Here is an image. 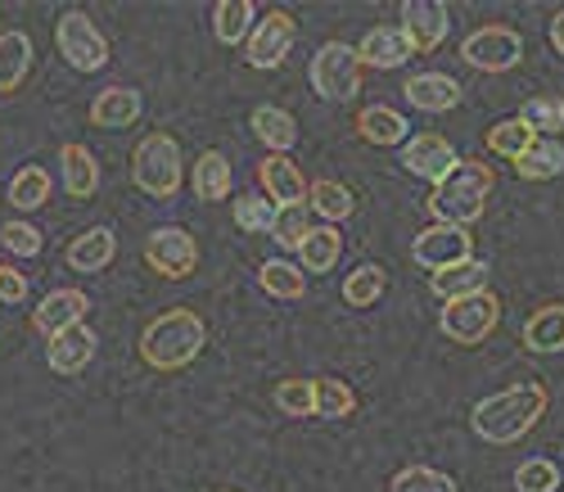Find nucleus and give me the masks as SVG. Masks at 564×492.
Segmentation results:
<instances>
[{"label":"nucleus","instance_id":"1","mask_svg":"<svg viewBox=\"0 0 564 492\" xmlns=\"http://www.w3.org/2000/svg\"><path fill=\"white\" fill-rule=\"evenodd\" d=\"M546 403H551L546 384H538V379L510 384V388L492 393V398L475 403V411H469V429H475L484 442H492V448H510V442H520L546 416Z\"/></svg>","mask_w":564,"mask_h":492},{"label":"nucleus","instance_id":"2","mask_svg":"<svg viewBox=\"0 0 564 492\" xmlns=\"http://www.w3.org/2000/svg\"><path fill=\"white\" fill-rule=\"evenodd\" d=\"M208 343V325L199 312L191 308H172L163 317H154L140 334V362L154 366V371H185Z\"/></svg>","mask_w":564,"mask_h":492},{"label":"nucleus","instance_id":"3","mask_svg":"<svg viewBox=\"0 0 564 492\" xmlns=\"http://www.w3.org/2000/svg\"><path fill=\"white\" fill-rule=\"evenodd\" d=\"M497 185V172L479 159H460L452 168V177H443L430 194V213L434 222H447V226H475L484 213H488V194Z\"/></svg>","mask_w":564,"mask_h":492},{"label":"nucleus","instance_id":"4","mask_svg":"<svg viewBox=\"0 0 564 492\" xmlns=\"http://www.w3.org/2000/svg\"><path fill=\"white\" fill-rule=\"evenodd\" d=\"M131 181L135 190H145L150 200H172L185 181V163H181V145L167 131H150L135 145L131 154Z\"/></svg>","mask_w":564,"mask_h":492},{"label":"nucleus","instance_id":"5","mask_svg":"<svg viewBox=\"0 0 564 492\" xmlns=\"http://www.w3.org/2000/svg\"><path fill=\"white\" fill-rule=\"evenodd\" d=\"M361 55H357V45L348 41H325L321 51L312 55V90L321 95V100H330V105H348L357 100V90H361Z\"/></svg>","mask_w":564,"mask_h":492},{"label":"nucleus","instance_id":"6","mask_svg":"<svg viewBox=\"0 0 564 492\" xmlns=\"http://www.w3.org/2000/svg\"><path fill=\"white\" fill-rule=\"evenodd\" d=\"M438 325L452 343L460 349H479V343L492 339V330L501 325V299L488 289V293H469V299H456L438 312Z\"/></svg>","mask_w":564,"mask_h":492},{"label":"nucleus","instance_id":"7","mask_svg":"<svg viewBox=\"0 0 564 492\" xmlns=\"http://www.w3.org/2000/svg\"><path fill=\"white\" fill-rule=\"evenodd\" d=\"M460 60L479 73H510L524 64V36L506 28V23H488V28H475L465 41H460Z\"/></svg>","mask_w":564,"mask_h":492},{"label":"nucleus","instance_id":"8","mask_svg":"<svg viewBox=\"0 0 564 492\" xmlns=\"http://www.w3.org/2000/svg\"><path fill=\"white\" fill-rule=\"evenodd\" d=\"M55 45H59V55L77 68V73H100L109 64V41L105 32L96 28V19L82 14V10H68L55 28Z\"/></svg>","mask_w":564,"mask_h":492},{"label":"nucleus","instance_id":"9","mask_svg":"<svg viewBox=\"0 0 564 492\" xmlns=\"http://www.w3.org/2000/svg\"><path fill=\"white\" fill-rule=\"evenodd\" d=\"M411 258L425 267L430 276H438V271H447V267H460V263L475 258V235H469L465 226L434 222V226H425V231L415 235Z\"/></svg>","mask_w":564,"mask_h":492},{"label":"nucleus","instance_id":"10","mask_svg":"<svg viewBox=\"0 0 564 492\" xmlns=\"http://www.w3.org/2000/svg\"><path fill=\"white\" fill-rule=\"evenodd\" d=\"M145 263L163 280H185L199 267V239L185 226H159L145 235Z\"/></svg>","mask_w":564,"mask_h":492},{"label":"nucleus","instance_id":"11","mask_svg":"<svg viewBox=\"0 0 564 492\" xmlns=\"http://www.w3.org/2000/svg\"><path fill=\"white\" fill-rule=\"evenodd\" d=\"M294 41H299V19L290 10H267L253 28V36L245 41V60L253 68H280L290 60L294 51Z\"/></svg>","mask_w":564,"mask_h":492},{"label":"nucleus","instance_id":"12","mask_svg":"<svg viewBox=\"0 0 564 492\" xmlns=\"http://www.w3.org/2000/svg\"><path fill=\"white\" fill-rule=\"evenodd\" d=\"M398 163H402L411 177L438 185L443 177H452V168L460 163V154L452 150V140H447V136H438V131H420V136H411V140L402 145V159H398Z\"/></svg>","mask_w":564,"mask_h":492},{"label":"nucleus","instance_id":"13","mask_svg":"<svg viewBox=\"0 0 564 492\" xmlns=\"http://www.w3.org/2000/svg\"><path fill=\"white\" fill-rule=\"evenodd\" d=\"M447 28H452V14L443 0H406L402 6V36L411 41L415 55H430L447 41Z\"/></svg>","mask_w":564,"mask_h":492},{"label":"nucleus","instance_id":"14","mask_svg":"<svg viewBox=\"0 0 564 492\" xmlns=\"http://www.w3.org/2000/svg\"><path fill=\"white\" fill-rule=\"evenodd\" d=\"M96 349H100V334L82 321V325L55 334V339H45V366H51L55 375H64V379H73V375H82L90 366Z\"/></svg>","mask_w":564,"mask_h":492},{"label":"nucleus","instance_id":"15","mask_svg":"<svg viewBox=\"0 0 564 492\" xmlns=\"http://www.w3.org/2000/svg\"><path fill=\"white\" fill-rule=\"evenodd\" d=\"M86 312H90V299H86L82 289H51V293H45V299L32 308V330L45 334V339H55V334L82 325Z\"/></svg>","mask_w":564,"mask_h":492},{"label":"nucleus","instance_id":"16","mask_svg":"<svg viewBox=\"0 0 564 492\" xmlns=\"http://www.w3.org/2000/svg\"><path fill=\"white\" fill-rule=\"evenodd\" d=\"M258 181H262L267 200H271L275 208H290V204H307V194H312L307 177L299 172V163H294L290 154H267V159L258 163Z\"/></svg>","mask_w":564,"mask_h":492},{"label":"nucleus","instance_id":"17","mask_svg":"<svg viewBox=\"0 0 564 492\" xmlns=\"http://www.w3.org/2000/svg\"><path fill=\"white\" fill-rule=\"evenodd\" d=\"M402 95L420 114H452L460 105V82L447 73H415V77H406Z\"/></svg>","mask_w":564,"mask_h":492},{"label":"nucleus","instance_id":"18","mask_svg":"<svg viewBox=\"0 0 564 492\" xmlns=\"http://www.w3.org/2000/svg\"><path fill=\"white\" fill-rule=\"evenodd\" d=\"M140 109H145V100H140V90L135 86H105L96 100H90V127H100V131H122L140 118Z\"/></svg>","mask_w":564,"mask_h":492},{"label":"nucleus","instance_id":"19","mask_svg":"<svg viewBox=\"0 0 564 492\" xmlns=\"http://www.w3.org/2000/svg\"><path fill=\"white\" fill-rule=\"evenodd\" d=\"M357 55H361L366 68L393 73V68H402L415 51H411V41L402 36V28H370V32L361 36V45H357Z\"/></svg>","mask_w":564,"mask_h":492},{"label":"nucleus","instance_id":"20","mask_svg":"<svg viewBox=\"0 0 564 492\" xmlns=\"http://www.w3.org/2000/svg\"><path fill=\"white\" fill-rule=\"evenodd\" d=\"M68 267L73 271H105L113 258H118V235L109 226H90L82 231L73 244H68Z\"/></svg>","mask_w":564,"mask_h":492},{"label":"nucleus","instance_id":"21","mask_svg":"<svg viewBox=\"0 0 564 492\" xmlns=\"http://www.w3.org/2000/svg\"><path fill=\"white\" fill-rule=\"evenodd\" d=\"M357 136H361L366 145L393 150V145H406V140H411V127H406V118H402L398 109H389V105H370V109L357 114Z\"/></svg>","mask_w":564,"mask_h":492},{"label":"nucleus","instance_id":"22","mask_svg":"<svg viewBox=\"0 0 564 492\" xmlns=\"http://www.w3.org/2000/svg\"><path fill=\"white\" fill-rule=\"evenodd\" d=\"M488 263H479V258H469V263H460V267H447V271H438V276H430V289L438 293L443 303H456V299H469V293H488Z\"/></svg>","mask_w":564,"mask_h":492},{"label":"nucleus","instance_id":"23","mask_svg":"<svg viewBox=\"0 0 564 492\" xmlns=\"http://www.w3.org/2000/svg\"><path fill=\"white\" fill-rule=\"evenodd\" d=\"M59 172H64V190L73 194V200H90V194L100 190V163L96 154L86 150V145H64L59 150Z\"/></svg>","mask_w":564,"mask_h":492},{"label":"nucleus","instance_id":"24","mask_svg":"<svg viewBox=\"0 0 564 492\" xmlns=\"http://www.w3.org/2000/svg\"><path fill=\"white\" fill-rule=\"evenodd\" d=\"M249 127H253V136L267 145L271 154H290L299 145V122H294V114H285L280 105H258Z\"/></svg>","mask_w":564,"mask_h":492},{"label":"nucleus","instance_id":"25","mask_svg":"<svg viewBox=\"0 0 564 492\" xmlns=\"http://www.w3.org/2000/svg\"><path fill=\"white\" fill-rule=\"evenodd\" d=\"M258 19V6L253 0H217L213 6V36L221 45H245L253 36V23Z\"/></svg>","mask_w":564,"mask_h":492},{"label":"nucleus","instance_id":"26","mask_svg":"<svg viewBox=\"0 0 564 492\" xmlns=\"http://www.w3.org/2000/svg\"><path fill=\"white\" fill-rule=\"evenodd\" d=\"M524 349L538 353V357H551V353H564V303H546L529 317L524 325Z\"/></svg>","mask_w":564,"mask_h":492},{"label":"nucleus","instance_id":"27","mask_svg":"<svg viewBox=\"0 0 564 492\" xmlns=\"http://www.w3.org/2000/svg\"><path fill=\"white\" fill-rule=\"evenodd\" d=\"M191 185H195V194H199L204 204H221L226 194H230V185H235V172H230L226 154H221V150H204V154L195 159Z\"/></svg>","mask_w":564,"mask_h":492},{"label":"nucleus","instance_id":"28","mask_svg":"<svg viewBox=\"0 0 564 492\" xmlns=\"http://www.w3.org/2000/svg\"><path fill=\"white\" fill-rule=\"evenodd\" d=\"M32 73L28 32H0V95H14Z\"/></svg>","mask_w":564,"mask_h":492},{"label":"nucleus","instance_id":"29","mask_svg":"<svg viewBox=\"0 0 564 492\" xmlns=\"http://www.w3.org/2000/svg\"><path fill=\"white\" fill-rule=\"evenodd\" d=\"M51 194H55V177L45 168H36V163H28V168H19L10 177V208H19V213L45 208L51 204Z\"/></svg>","mask_w":564,"mask_h":492},{"label":"nucleus","instance_id":"30","mask_svg":"<svg viewBox=\"0 0 564 492\" xmlns=\"http://www.w3.org/2000/svg\"><path fill=\"white\" fill-rule=\"evenodd\" d=\"M538 145V131L514 114V118H501V122H492L488 127V150L497 154V159H510V163H520L529 150Z\"/></svg>","mask_w":564,"mask_h":492},{"label":"nucleus","instance_id":"31","mask_svg":"<svg viewBox=\"0 0 564 492\" xmlns=\"http://www.w3.org/2000/svg\"><path fill=\"white\" fill-rule=\"evenodd\" d=\"M339 258H344V235H339V226H312V235L303 239V249H299V263H303V271H335L339 267Z\"/></svg>","mask_w":564,"mask_h":492},{"label":"nucleus","instance_id":"32","mask_svg":"<svg viewBox=\"0 0 564 492\" xmlns=\"http://www.w3.org/2000/svg\"><path fill=\"white\" fill-rule=\"evenodd\" d=\"M307 204H312V213H321V217H325V226H339V222H348V217L357 213L352 190H348V185H339V181H330V177L312 181Z\"/></svg>","mask_w":564,"mask_h":492},{"label":"nucleus","instance_id":"33","mask_svg":"<svg viewBox=\"0 0 564 492\" xmlns=\"http://www.w3.org/2000/svg\"><path fill=\"white\" fill-rule=\"evenodd\" d=\"M258 285H262V293H271V299H280V303H299L307 293V271H299L285 258H271V263H262Z\"/></svg>","mask_w":564,"mask_h":492},{"label":"nucleus","instance_id":"34","mask_svg":"<svg viewBox=\"0 0 564 492\" xmlns=\"http://www.w3.org/2000/svg\"><path fill=\"white\" fill-rule=\"evenodd\" d=\"M384 289H389V271L380 263H361L344 280V303L348 308H375V303L384 299Z\"/></svg>","mask_w":564,"mask_h":492},{"label":"nucleus","instance_id":"35","mask_svg":"<svg viewBox=\"0 0 564 492\" xmlns=\"http://www.w3.org/2000/svg\"><path fill=\"white\" fill-rule=\"evenodd\" d=\"M357 411V393L348 379H335V375H321L316 379V416L321 420H348Z\"/></svg>","mask_w":564,"mask_h":492},{"label":"nucleus","instance_id":"36","mask_svg":"<svg viewBox=\"0 0 564 492\" xmlns=\"http://www.w3.org/2000/svg\"><path fill=\"white\" fill-rule=\"evenodd\" d=\"M514 172H520L524 181H551V177H560L564 172V145L538 136V145H533V150L520 163H514Z\"/></svg>","mask_w":564,"mask_h":492},{"label":"nucleus","instance_id":"37","mask_svg":"<svg viewBox=\"0 0 564 492\" xmlns=\"http://www.w3.org/2000/svg\"><path fill=\"white\" fill-rule=\"evenodd\" d=\"M520 118H524L538 136L555 140V136L564 131V95H533V100H524Z\"/></svg>","mask_w":564,"mask_h":492},{"label":"nucleus","instance_id":"38","mask_svg":"<svg viewBox=\"0 0 564 492\" xmlns=\"http://www.w3.org/2000/svg\"><path fill=\"white\" fill-rule=\"evenodd\" d=\"M307 208H312V204H290V208H280V213H275L271 239H275V244H280V249H285V254H299V249H303V239L312 235Z\"/></svg>","mask_w":564,"mask_h":492},{"label":"nucleus","instance_id":"39","mask_svg":"<svg viewBox=\"0 0 564 492\" xmlns=\"http://www.w3.org/2000/svg\"><path fill=\"white\" fill-rule=\"evenodd\" d=\"M271 398L285 416H316V379H280Z\"/></svg>","mask_w":564,"mask_h":492},{"label":"nucleus","instance_id":"40","mask_svg":"<svg viewBox=\"0 0 564 492\" xmlns=\"http://www.w3.org/2000/svg\"><path fill=\"white\" fill-rule=\"evenodd\" d=\"M275 213L280 208L271 200H262V194H240V200H235V226L249 231V235H271Z\"/></svg>","mask_w":564,"mask_h":492},{"label":"nucleus","instance_id":"41","mask_svg":"<svg viewBox=\"0 0 564 492\" xmlns=\"http://www.w3.org/2000/svg\"><path fill=\"white\" fill-rule=\"evenodd\" d=\"M389 492H456V483H452V474H443L434 466H406L393 474Z\"/></svg>","mask_w":564,"mask_h":492},{"label":"nucleus","instance_id":"42","mask_svg":"<svg viewBox=\"0 0 564 492\" xmlns=\"http://www.w3.org/2000/svg\"><path fill=\"white\" fill-rule=\"evenodd\" d=\"M514 492H560V466L546 457H529L514 470Z\"/></svg>","mask_w":564,"mask_h":492},{"label":"nucleus","instance_id":"43","mask_svg":"<svg viewBox=\"0 0 564 492\" xmlns=\"http://www.w3.org/2000/svg\"><path fill=\"white\" fill-rule=\"evenodd\" d=\"M0 244L10 249V258H36L45 249V239H41V231L32 222H6L0 226Z\"/></svg>","mask_w":564,"mask_h":492},{"label":"nucleus","instance_id":"44","mask_svg":"<svg viewBox=\"0 0 564 492\" xmlns=\"http://www.w3.org/2000/svg\"><path fill=\"white\" fill-rule=\"evenodd\" d=\"M0 303H10V308L28 303V276L10 263H0Z\"/></svg>","mask_w":564,"mask_h":492},{"label":"nucleus","instance_id":"45","mask_svg":"<svg viewBox=\"0 0 564 492\" xmlns=\"http://www.w3.org/2000/svg\"><path fill=\"white\" fill-rule=\"evenodd\" d=\"M551 45H555V55L564 60V10L551 14Z\"/></svg>","mask_w":564,"mask_h":492},{"label":"nucleus","instance_id":"46","mask_svg":"<svg viewBox=\"0 0 564 492\" xmlns=\"http://www.w3.org/2000/svg\"><path fill=\"white\" fill-rule=\"evenodd\" d=\"M204 492H226V488H204Z\"/></svg>","mask_w":564,"mask_h":492}]
</instances>
